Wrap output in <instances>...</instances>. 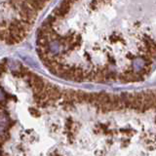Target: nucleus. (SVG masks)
Wrapping results in <instances>:
<instances>
[{"label": "nucleus", "instance_id": "obj_3", "mask_svg": "<svg viewBox=\"0 0 156 156\" xmlns=\"http://www.w3.org/2000/svg\"><path fill=\"white\" fill-rule=\"evenodd\" d=\"M29 110H30V113H31L32 115H34V116H39V112H38V110L34 109V108H30Z\"/></svg>", "mask_w": 156, "mask_h": 156}, {"label": "nucleus", "instance_id": "obj_1", "mask_svg": "<svg viewBox=\"0 0 156 156\" xmlns=\"http://www.w3.org/2000/svg\"><path fill=\"white\" fill-rule=\"evenodd\" d=\"M48 94H49V100L52 101H56L62 97V92H61L60 89L56 86H53L50 89V91L48 92Z\"/></svg>", "mask_w": 156, "mask_h": 156}, {"label": "nucleus", "instance_id": "obj_2", "mask_svg": "<svg viewBox=\"0 0 156 156\" xmlns=\"http://www.w3.org/2000/svg\"><path fill=\"white\" fill-rule=\"evenodd\" d=\"M50 40L47 36H38L37 38V45L39 47H48Z\"/></svg>", "mask_w": 156, "mask_h": 156}]
</instances>
